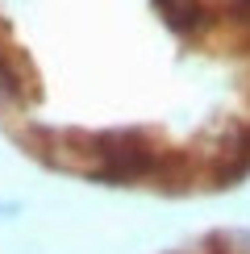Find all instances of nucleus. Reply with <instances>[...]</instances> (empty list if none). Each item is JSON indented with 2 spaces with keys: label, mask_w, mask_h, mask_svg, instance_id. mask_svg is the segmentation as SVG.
<instances>
[{
  "label": "nucleus",
  "mask_w": 250,
  "mask_h": 254,
  "mask_svg": "<svg viewBox=\"0 0 250 254\" xmlns=\"http://www.w3.org/2000/svg\"><path fill=\"white\" fill-rule=\"evenodd\" d=\"M17 96H21V75L13 67H8L4 59H0V113H8L17 104Z\"/></svg>",
  "instance_id": "f257e3e1"
}]
</instances>
